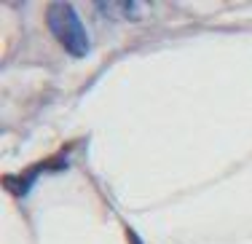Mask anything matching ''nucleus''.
Here are the masks:
<instances>
[{
	"label": "nucleus",
	"instance_id": "nucleus-1",
	"mask_svg": "<svg viewBox=\"0 0 252 244\" xmlns=\"http://www.w3.org/2000/svg\"><path fill=\"white\" fill-rule=\"evenodd\" d=\"M49 27L54 38L64 46L73 57H86L89 54V32L83 30L78 19L75 8L70 3H54L49 8Z\"/></svg>",
	"mask_w": 252,
	"mask_h": 244
}]
</instances>
